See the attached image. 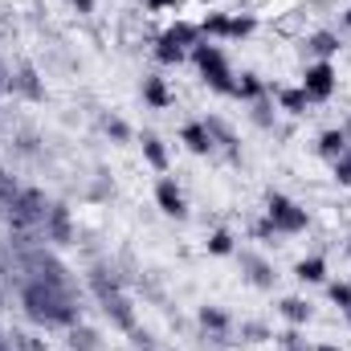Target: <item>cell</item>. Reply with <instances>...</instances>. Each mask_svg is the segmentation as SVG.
<instances>
[{
    "instance_id": "cell-18",
    "label": "cell",
    "mask_w": 351,
    "mask_h": 351,
    "mask_svg": "<svg viewBox=\"0 0 351 351\" xmlns=\"http://www.w3.org/2000/svg\"><path fill=\"white\" fill-rule=\"evenodd\" d=\"M200 323H204V327H213V331H225V327H229V315H225V311H217V306H204V311H200Z\"/></svg>"
},
{
    "instance_id": "cell-25",
    "label": "cell",
    "mask_w": 351,
    "mask_h": 351,
    "mask_svg": "<svg viewBox=\"0 0 351 351\" xmlns=\"http://www.w3.org/2000/svg\"><path fill=\"white\" fill-rule=\"evenodd\" d=\"M176 0H147V8H152V12H164V8H172Z\"/></svg>"
},
{
    "instance_id": "cell-2",
    "label": "cell",
    "mask_w": 351,
    "mask_h": 351,
    "mask_svg": "<svg viewBox=\"0 0 351 351\" xmlns=\"http://www.w3.org/2000/svg\"><path fill=\"white\" fill-rule=\"evenodd\" d=\"M265 217H269L274 233H302V229L311 225L306 208H298V204H294L290 196H282V192H269V200H265Z\"/></svg>"
},
{
    "instance_id": "cell-20",
    "label": "cell",
    "mask_w": 351,
    "mask_h": 351,
    "mask_svg": "<svg viewBox=\"0 0 351 351\" xmlns=\"http://www.w3.org/2000/svg\"><path fill=\"white\" fill-rule=\"evenodd\" d=\"M254 16H229V37H250L254 33Z\"/></svg>"
},
{
    "instance_id": "cell-13",
    "label": "cell",
    "mask_w": 351,
    "mask_h": 351,
    "mask_svg": "<svg viewBox=\"0 0 351 351\" xmlns=\"http://www.w3.org/2000/svg\"><path fill=\"white\" fill-rule=\"evenodd\" d=\"M200 33L204 37H229V12H208L200 21Z\"/></svg>"
},
{
    "instance_id": "cell-28",
    "label": "cell",
    "mask_w": 351,
    "mask_h": 351,
    "mask_svg": "<svg viewBox=\"0 0 351 351\" xmlns=\"http://www.w3.org/2000/svg\"><path fill=\"white\" fill-rule=\"evenodd\" d=\"M343 25H351V8H348V12H343Z\"/></svg>"
},
{
    "instance_id": "cell-26",
    "label": "cell",
    "mask_w": 351,
    "mask_h": 351,
    "mask_svg": "<svg viewBox=\"0 0 351 351\" xmlns=\"http://www.w3.org/2000/svg\"><path fill=\"white\" fill-rule=\"evenodd\" d=\"M74 8L78 12H94V0H74Z\"/></svg>"
},
{
    "instance_id": "cell-23",
    "label": "cell",
    "mask_w": 351,
    "mask_h": 351,
    "mask_svg": "<svg viewBox=\"0 0 351 351\" xmlns=\"http://www.w3.org/2000/svg\"><path fill=\"white\" fill-rule=\"evenodd\" d=\"M245 265L254 269V282H258V286H269V269H265V265L258 262V258H245Z\"/></svg>"
},
{
    "instance_id": "cell-10",
    "label": "cell",
    "mask_w": 351,
    "mask_h": 351,
    "mask_svg": "<svg viewBox=\"0 0 351 351\" xmlns=\"http://www.w3.org/2000/svg\"><path fill=\"white\" fill-rule=\"evenodd\" d=\"M294 278L298 282H327V262L323 258H302L294 265Z\"/></svg>"
},
{
    "instance_id": "cell-19",
    "label": "cell",
    "mask_w": 351,
    "mask_h": 351,
    "mask_svg": "<svg viewBox=\"0 0 351 351\" xmlns=\"http://www.w3.org/2000/svg\"><path fill=\"white\" fill-rule=\"evenodd\" d=\"M331 302L339 306V311H351V282H331Z\"/></svg>"
},
{
    "instance_id": "cell-14",
    "label": "cell",
    "mask_w": 351,
    "mask_h": 351,
    "mask_svg": "<svg viewBox=\"0 0 351 351\" xmlns=\"http://www.w3.org/2000/svg\"><path fill=\"white\" fill-rule=\"evenodd\" d=\"M306 49L319 53V58H331V53H339V37H335V33H315V37L306 41Z\"/></svg>"
},
{
    "instance_id": "cell-17",
    "label": "cell",
    "mask_w": 351,
    "mask_h": 351,
    "mask_svg": "<svg viewBox=\"0 0 351 351\" xmlns=\"http://www.w3.org/2000/svg\"><path fill=\"white\" fill-rule=\"evenodd\" d=\"M156 58H160L164 66H176V62H184V49H180V45H172V41H164V37H160V41H156Z\"/></svg>"
},
{
    "instance_id": "cell-5",
    "label": "cell",
    "mask_w": 351,
    "mask_h": 351,
    "mask_svg": "<svg viewBox=\"0 0 351 351\" xmlns=\"http://www.w3.org/2000/svg\"><path fill=\"white\" fill-rule=\"evenodd\" d=\"M180 143H184L188 152L204 156V152L213 147V127H208V123H188V127L180 131Z\"/></svg>"
},
{
    "instance_id": "cell-27",
    "label": "cell",
    "mask_w": 351,
    "mask_h": 351,
    "mask_svg": "<svg viewBox=\"0 0 351 351\" xmlns=\"http://www.w3.org/2000/svg\"><path fill=\"white\" fill-rule=\"evenodd\" d=\"M315 351H339V348L335 343H323V348H315Z\"/></svg>"
},
{
    "instance_id": "cell-9",
    "label": "cell",
    "mask_w": 351,
    "mask_h": 351,
    "mask_svg": "<svg viewBox=\"0 0 351 351\" xmlns=\"http://www.w3.org/2000/svg\"><path fill=\"white\" fill-rule=\"evenodd\" d=\"M278 106L286 110V114H306V106H311V98H306V90H278Z\"/></svg>"
},
{
    "instance_id": "cell-15",
    "label": "cell",
    "mask_w": 351,
    "mask_h": 351,
    "mask_svg": "<svg viewBox=\"0 0 351 351\" xmlns=\"http://www.w3.org/2000/svg\"><path fill=\"white\" fill-rule=\"evenodd\" d=\"M262 90H265V82L258 74H241L237 86H233V94H237V98H262Z\"/></svg>"
},
{
    "instance_id": "cell-7",
    "label": "cell",
    "mask_w": 351,
    "mask_h": 351,
    "mask_svg": "<svg viewBox=\"0 0 351 351\" xmlns=\"http://www.w3.org/2000/svg\"><path fill=\"white\" fill-rule=\"evenodd\" d=\"M196 37H200V25H188V21H176L172 29L164 33V41H172V45H180V49L196 45Z\"/></svg>"
},
{
    "instance_id": "cell-12",
    "label": "cell",
    "mask_w": 351,
    "mask_h": 351,
    "mask_svg": "<svg viewBox=\"0 0 351 351\" xmlns=\"http://www.w3.org/2000/svg\"><path fill=\"white\" fill-rule=\"evenodd\" d=\"M143 160H147L152 168H160V172L168 168V152H164V143H160L156 135H143Z\"/></svg>"
},
{
    "instance_id": "cell-22",
    "label": "cell",
    "mask_w": 351,
    "mask_h": 351,
    "mask_svg": "<svg viewBox=\"0 0 351 351\" xmlns=\"http://www.w3.org/2000/svg\"><path fill=\"white\" fill-rule=\"evenodd\" d=\"M335 180H339V184H351V152L335 160Z\"/></svg>"
},
{
    "instance_id": "cell-1",
    "label": "cell",
    "mask_w": 351,
    "mask_h": 351,
    "mask_svg": "<svg viewBox=\"0 0 351 351\" xmlns=\"http://www.w3.org/2000/svg\"><path fill=\"white\" fill-rule=\"evenodd\" d=\"M192 62H196V70L204 74V82L217 90V94H233V74H229V66H225V53H221V45H208V41H196L192 45Z\"/></svg>"
},
{
    "instance_id": "cell-24",
    "label": "cell",
    "mask_w": 351,
    "mask_h": 351,
    "mask_svg": "<svg viewBox=\"0 0 351 351\" xmlns=\"http://www.w3.org/2000/svg\"><path fill=\"white\" fill-rule=\"evenodd\" d=\"M106 131H110V135H114V139H127V127H123V123H119V119H110V123H106Z\"/></svg>"
},
{
    "instance_id": "cell-6",
    "label": "cell",
    "mask_w": 351,
    "mask_h": 351,
    "mask_svg": "<svg viewBox=\"0 0 351 351\" xmlns=\"http://www.w3.org/2000/svg\"><path fill=\"white\" fill-rule=\"evenodd\" d=\"M319 156H323V160L348 156V131H343V127H339V131H323V135H319Z\"/></svg>"
},
{
    "instance_id": "cell-21",
    "label": "cell",
    "mask_w": 351,
    "mask_h": 351,
    "mask_svg": "<svg viewBox=\"0 0 351 351\" xmlns=\"http://www.w3.org/2000/svg\"><path fill=\"white\" fill-rule=\"evenodd\" d=\"M278 343L286 351H306V343H302V335L298 331H286V335H278Z\"/></svg>"
},
{
    "instance_id": "cell-4",
    "label": "cell",
    "mask_w": 351,
    "mask_h": 351,
    "mask_svg": "<svg viewBox=\"0 0 351 351\" xmlns=\"http://www.w3.org/2000/svg\"><path fill=\"white\" fill-rule=\"evenodd\" d=\"M156 204H160L168 217H184V213H188V204H184V192H180V184H176L172 176L156 184Z\"/></svg>"
},
{
    "instance_id": "cell-3",
    "label": "cell",
    "mask_w": 351,
    "mask_h": 351,
    "mask_svg": "<svg viewBox=\"0 0 351 351\" xmlns=\"http://www.w3.org/2000/svg\"><path fill=\"white\" fill-rule=\"evenodd\" d=\"M302 90H306L311 102L331 98V94H335V66H331V62H315V66H306V74H302Z\"/></svg>"
},
{
    "instance_id": "cell-16",
    "label": "cell",
    "mask_w": 351,
    "mask_h": 351,
    "mask_svg": "<svg viewBox=\"0 0 351 351\" xmlns=\"http://www.w3.org/2000/svg\"><path fill=\"white\" fill-rule=\"evenodd\" d=\"M208 254H213V258H225V254H233V233L217 229V233L208 237Z\"/></svg>"
},
{
    "instance_id": "cell-8",
    "label": "cell",
    "mask_w": 351,
    "mask_h": 351,
    "mask_svg": "<svg viewBox=\"0 0 351 351\" xmlns=\"http://www.w3.org/2000/svg\"><path fill=\"white\" fill-rule=\"evenodd\" d=\"M143 102L156 106V110H164V106L172 102V94H168V86H164V78H143Z\"/></svg>"
},
{
    "instance_id": "cell-11",
    "label": "cell",
    "mask_w": 351,
    "mask_h": 351,
    "mask_svg": "<svg viewBox=\"0 0 351 351\" xmlns=\"http://www.w3.org/2000/svg\"><path fill=\"white\" fill-rule=\"evenodd\" d=\"M282 319H290L294 327L311 323V302H302V298H282Z\"/></svg>"
}]
</instances>
